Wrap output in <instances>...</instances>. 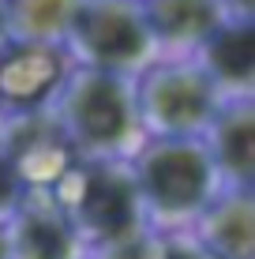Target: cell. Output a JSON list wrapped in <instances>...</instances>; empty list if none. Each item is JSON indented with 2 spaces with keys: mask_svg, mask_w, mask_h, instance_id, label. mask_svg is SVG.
Here are the masks:
<instances>
[{
  "mask_svg": "<svg viewBox=\"0 0 255 259\" xmlns=\"http://www.w3.org/2000/svg\"><path fill=\"white\" fill-rule=\"evenodd\" d=\"M0 154L12 162V169L19 173V181L26 188H38V192H49L75 162V154L68 147L64 132L57 128L53 113L12 117Z\"/></svg>",
  "mask_w": 255,
  "mask_h": 259,
  "instance_id": "cell-7",
  "label": "cell"
},
{
  "mask_svg": "<svg viewBox=\"0 0 255 259\" xmlns=\"http://www.w3.org/2000/svg\"><path fill=\"white\" fill-rule=\"evenodd\" d=\"M64 53L75 68L124 79H139L162 60L158 38L139 0H83L64 38Z\"/></svg>",
  "mask_w": 255,
  "mask_h": 259,
  "instance_id": "cell-4",
  "label": "cell"
},
{
  "mask_svg": "<svg viewBox=\"0 0 255 259\" xmlns=\"http://www.w3.org/2000/svg\"><path fill=\"white\" fill-rule=\"evenodd\" d=\"M4 132H8V117L0 113V147H4Z\"/></svg>",
  "mask_w": 255,
  "mask_h": 259,
  "instance_id": "cell-20",
  "label": "cell"
},
{
  "mask_svg": "<svg viewBox=\"0 0 255 259\" xmlns=\"http://www.w3.org/2000/svg\"><path fill=\"white\" fill-rule=\"evenodd\" d=\"M8 41H12L8 38V8H4V0H0V49H4Z\"/></svg>",
  "mask_w": 255,
  "mask_h": 259,
  "instance_id": "cell-18",
  "label": "cell"
},
{
  "mask_svg": "<svg viewBox=\"0 0 255 259\" xmlns=\"http://www.w3.org/2000/svg\"><path fill=\"white\" fill-rule=\"evenodd\" d=\"M72 57L64 46H19L8 41L0 49V113L12 117H30V113H49L57 102L64 79L72 75Z\"/></svg>",
  "mask_w": 255,
  "mask_h": 259,
  "instance_id": "cell-6",
  "label": "cell"
},
{
  "mask_svg": "<svg viewBox=\"0 0 255 259\" xmlns=\"http://www.w3.org/2000/svg\"><path fill=\"white\" fill-rule=\"evenodd\" d=\"M229 23H255V0H218Z\"/></svg>",
  "mask_w": 255,
  "mask_h": 259,
  "instance_id": "cell-17",
  "label": "cell"
},
{
  "mask_svg": "<svg viewBox=\"0 0 255 259\" xmlns=\"http://www.w3.org/2000/svg\"><path fill=\"white\" fill-rule=\"evenodd\" d=\"M135 102L146 139H203L225 98L191 57L146 68L135 79Z\"/></svg>",
  "mask_w": 255,
  "mask_h": 259,
  "instance_id": "cell-5",
  "label": "cell"
},
{
  "mask_svg": "<svg viewBox=\"0 0 255 259\" xmlns=\"http://www.w3.org/2000/svg\"><path fill=\"white\" fill-rule=\"evenodd\" d=\"M203 147L225 188H251L255 181V98L225 102L210 120Z\"/></svg>",
  "mask_w": 255,
  "mask_h": 259,
  "instance_id": "cell-10",
  "label": "cell"
},
{
  "mask_svg": "<svg viewBox=\"0 0 255 259\" xmlns=\"http://www.w3.org/2000/svg\"><path fill=\"white\" fill-rule=\"evenodd\" d=\"M188 233L214 259H255V192L225 188Z\"/></svg>",
  "mask_w": 255,
  "mask_h": 259,
  "instance_id": "cell-11",
  "label": "cell"
},
{
  "mask_svg": "<svg viewBox=\"0 0 255 259\" xmlns=\"http://www.w3.org/2000/svg\"><path fill=\"white\" fill-rule=\"evenodd\" d=\"M49 195L68 214L86 252L150 229L131 162H79L75 158L72 169L49 188Z\"/></svg>",
  "mask_w": 255,
  "mask_h": 259,
  "instance_id": "cell-3",
  "label": "cell"
},
{
  "mask_svg": "<svg viewBox=\"0 0 255 259\" xmlns=\"http://www.w3.org/2000/svg\"><path fill=\"white\" fill-rule=\"evenodd\" d=\"M8 38L19 46H64L83 0H4Z\"/></svg>",
  "mask_w": 255,
  "mask_h": 259,
  "instance_id": "cell-13",
  "label": "cell"
},
{
  "mask_svg": "<svg viewBox=\"0 0 255 259\" xmlns=\"http://www.w3.org/2000/svg\"><path fill=\"white\" fill-rule=\"evenodd\" d=\"M139 4H143V0H139Z\"/></svg>",
  "mask_w": 255,
  "mask_h": 259,
  "instance_id": "cell-21",
  "label": "cell"
},
{
  "mask_svg": "<svg viewBox=\"0 0 255 259\" xmlns=\"http://www.w3.org/2000/svg\"><path fill=\"white\" fill-rule=\"evenodd\" d=\"M0 259H12V248H8V233H4V226H0Z\"/></svg>",
  "mask_w": 255,
  "mask_h": 259,
  "instance_id": "cell-19",
  "label": "cell"
},
{
  "mask_svg": "<svg viewBox=\"0 0 255 259\" xmlns=\"http://www.w3.org/2000/svg\"><path fill=\"white\" fill-rule=\"evenodd\" d=\"M49 113L79 162H131L146 143L135 79L124 75L72 68Z\"/></svg>",
  "mask_w": 255,
  "mask_h": 259,
  "instance_id": "cell-1",
  "label": "cell"
},
{
  "mask_svg": "<svg viewBox=\"0 0 255 259\" xmlns=\"http://www.w3.org/2000/svg\"><path fill=\"white\" fill-rule=\"evenodd\" d=\"M131 173L154 233H188L225 192L203 139H146L131 158Z\"/></svg>",
  "mask_w": 255,
  "mask_h": 259,
  "instance_id": "cell-2",
  "label": "cell"
},
{
  "mask_svg": "<svg viewBox=\"0 0 255 259\" xmlns=\"http://www.w3.org/2000/svg\"><path fill=\"white\" fill-rule=\"evenodd\" d=\"M143 12L162 60H191L229 23L218 0H143Z\"/></svg>",
  "mask_w": 255,
  "mask_h": 259,
  "instance_id": "cell-9",
  "label": "cell"
},
{
  "mask_svg": "<svg viewBox=\"0 0 255 259\" xmlns=\"http://www.w3.org/2000/svg\"><path fill=\"white\" fill-rule=\"evenodd\" d=\"M158 259H214L191 233H162Z\"/></svg>",
  "mask_w": 255,
  "mask_h": 259,
  "instance_id": "cell-16",
  "label": "cell"
},
{
  "mask_svg": "<svg viewBox=\"0 0 255 259\" xmlns=\"http://www.w3.org/2000/svg\"><path fill=\"white\" fill-rule=\"evenodd\" d=\"M158 244H162V233L143 229V233H135L128 240L94 248V252H86V259H158Z\"/></svg>",
  "mask_w": 255,
  "mask_h": 259,
  "instance_id": "cell-14",
  "label": "cell"
},
{
  "mask_svg": "<svg viewBox=\"0 0 255 259\" xmlns=\"http://www.w3.org/2000/svg\"><path fill=\"white\" fill-rule=\"evenodd\" d=\"M12 259H86V244L49 192L26 188L12 222L4 226Z\"/></svg>",
  "mask_w": 255,
  "mask_h": 259,
  "instance_id": "cell-8",
  "label": "cell"
},
{
  "mask_svg": "<svg viewBox=\"0 0 255 259\" xmlns=\"http://www.w3.org/2000/svg\"><path fill=\"white\" fill-rule=\"evenodd\" d=\"M23 195H26V184L19 181V173L12 169V162L0 154V226L12 222L15 207L23 203Z\"/></svg>",
  "mask_w": 255,
  "mask_h": 259,
  "instance_id": "cell-15",
  "label": "cell"
},
{
  "mask_svg": "<svg viewBox=\"0 0 255 259\" xmlns=\"http://www.w3.org/2000/svg\"><path fill=\"white\" fill-rule=\"evenodd\" d=\"M195 64L225 102L255 98V23H225L195 53Z\"/></svg>",
  "mask_w": 255,
  "mask_h": 259,
  "instance_id": "cell-12",
  "label": "cell"
}]
</instances>
